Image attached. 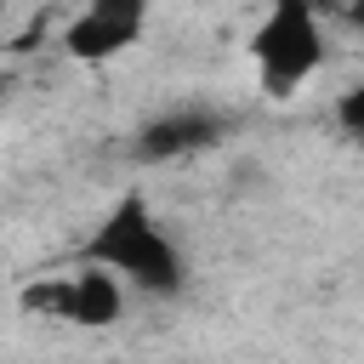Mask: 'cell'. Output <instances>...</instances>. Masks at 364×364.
<instances>
[{
    "instance_id": "cell-1",
    "label": "cell",
    "mask_w": 364,
    "mask_h": 364,
    "mask_svg": "<svg viewBox=\"0 0 364 364\" xmlns=\"http://www.w3.org/2000/svg\"><path fill=\"white\" fill-rule=\"evenodd\" d=\"M80 256H85V267H102V273H114L131 290L159 296V301L182 296V284H188V262L142 193H119V205L91 228Z\"/></svg>"
},
{
    "instance_id": "cell-2",
    "label": "cell",
    "mask_w": 364,
    "mask_h": 364,
    "mask_svg": "<svg viewBox=\"0 0 364 364\" xmlns=\"http://www.w3.org/2000/svg\"><path fill=\"white\" fill-rule=\"evenodd\" d=\"M330 57V34H324V11L318 0H273L267 17L250 34V63L267 97H296Z\"/></svg>"
},
{
    "instance_id": "cell-3",
    "label": "cell",
    "mask_w": 364,
    "mask_h": 364,
    "mask_svg": "<svg viewBox=\"0 0 364 364\" xmlns=\"http://www.w3.org/2000/svg\"><path fill=\"white\" fill-rule=\"evenodd\" d=\"M23 313L34 318H63V324H85V330H108L125 307L119 296V279L102 273V267H80V273H51V279H34L23 284Z\"/></svg>"
},
{
    "instance_id": "cell-4",
    "label": "cell",
    "mask_w": 364,
    "mask_h": 364,
    "mask_svg": "<svg viewBox=\"0 0 364 364\" xmlns=\"http://www.w3.org/2000/svg\"><path fill=\"white\" fill-rule=\"evenodd\" d=\"M228 131H233L228 114H216V108H205V102H188V108H171V114H154L148 125H136V136H131V159H136V165L193 159V154L216 148Z\"/></svg>"
},
{
    "instance_id": "cell-5",
    "label": "cell",
    "mask_w": 364,
    "mask_h": 364,
    "mask_svg": "<svg viewBox=\"0 0 364 364\" xmlns=\"http://www.w3.org/2000/svg\"><path fill=\"white\" fill-rule=\"evenodd\" d=\"M148 28V0H85V11L63 28V51L74 63H108L131 51Z\"/></svg>"
},
{
    "instance_id": "cell-6",
    "label": "cell",
    "mask_w": 364,
    "mask_h": 364,
    "mask_svg": "<svg viewBox=\"0 0 364 364\" xmlns=\"http://www.w3.org/2000/svg\"><path fill=\"white\" fill-rule=\"evenodd\" d=\"M336 125H341V136L364 142V85L341 91V102H336Z\"/></svg>"
},
{
    "instance_id": "cell-7",
    "label": "cell",
    "mask_w": 364,
    "mask_h": 364,
    "mask_svg": "<svg viewBox=\"0 0 364 364\" xmlns=\"http://www.w3.org/2000/svg\"><path fill=\"white\" fill-rule=\"evenodd\" d=\"M318 11H336L347 28H358V34H364V0H341V6H318Z\"/></svg>"
},
{
    "instance_id": "cell-8",
    "label": "cell",
    "mask_w": 364,
    "mask_h": 364,
    "mask_svg": "<svg viewBox=\"0 0 364 364\" xmlns=\"http://www.w3.org/2000/svg\"><path fill=\"white\" fill-rule=\"evenodd\" d=\"M0 114H6V85H0Z\"/></svg>"
},
{
    "instance_id": "cell-9",
    "label": "cell",
    "mask_w": 364,
    "mask_h": 364,
    "mask_svg": "<svg viewBox=\"0 0 364 364\" xmlns=\"http://www.w3.org/2000/svg\"><path fill=\"white\" fill-rule=\"evenodd\" d=\"M6 6H11V0H0V17H6Z\"/></svg>"
},
{
    "instance_id": "cell-10",
    "label": "cell",
    "mask_w": 364,
    "mask_h": 364,
    "mask_svg": "<svg viewBox=\"0 0 364 364\" xmlns=\"http://www.w3.org/2000/svg\"><path fill=\"white\" fill-rule=\"evenodd\" d=\"M0 85H6V74H0Z\"/></svg>"
}]
</instances>
